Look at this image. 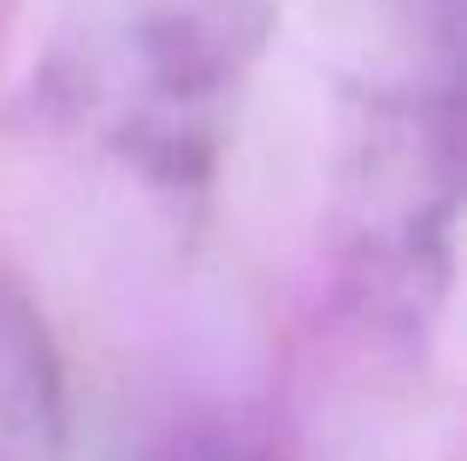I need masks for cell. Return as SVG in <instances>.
<instances>
[{
	"mask_svg": "<svg viewBox=\"0 0 467 461\" xmlns=\"http://www.w3.org/2000/svg\"><path fill=\"white\" fill-rule=\"evenodd\" d=\"M254 0H78L42 59V113L142 184L213 172L254 54Z\"/></svg>",
	"mask_w": 467,
	"mask_h": 461,
	"instance_id": "obj_1",
	"label": "cell"
},
{
	"mask_svg": "<svg viewBox=\"0 0 467 461\" xmlns=\"http://www.w3.org/2000/svg\"><path fill=\"white\" fill-rule=\"evenodd\" d=\"M66 367L36 302L0 278V461H66Z\"/></svg>",
	"mask_w": 467,
	"mask_h": 461,
	"instance_id": "obj_2",
	"label": "cell"
}]
</instances>
